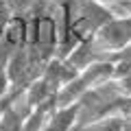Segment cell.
I'll list each match as a JSON object with an SVG mask.
<instances>
[{
  "label": "cell",
  "mask_w": 131,
  "mask_h": 131,
  "mask_svg": "<svg viewBox=\"0 0 131 131\" xmlns=\"http://www.w3.org/2000/svg\"><path fill=\"white\" fill-rule=\"evenodd\" d=\"M129 44H131V15L122 13H114L92 35V46L101 59L112 57L114 52L127 48Z\"/></svg>",
  "instance_id": "obj_1"
},
{
  "label": "cell",
  "mask_w": 131,
  "mask_h": 131,
  "mask_svg": "<svg viewBox=\"0 0 131 131\" xmlns=\"http://www.w3.org/2000/svg\"><path fill=\"white\" fill-rule=\"evenodd\" d=\"M77 112H79L77 103L68 107H55L42 131H72V127L77 125Z\"/></svg>",
  "instance_id": "obj_2"
},
{
  "label": "cell",
  "mask_w": 131,
  "mask_h": 131,
  "mask_svg": "<svg viewBox=\"0 0 131 131\" xmlns=\"http://www.w3.org/2000/svg\"><path fill=\"white\" fill-rule=\"evenodd\" d=\"M22 129H24V116L13 105H5L0 109V131H22Z\"/></svg>",
  "instance_id": "obj_3"
},
{
  "label": "cell",
  "mask_w": 131,
  "mask_h": 131,
  "mask_svg": "<svg viewBox=\"0 0 131 131\" xmlns=\"http://www.w3.org/2000/svg\"><path fill=\"white\" fill-rule=\"evenodd\" d=\"M37 2L39 0H5V7H7V11H9L11 15L24 18V15H28L33 9H35Z\"/></svg>",
  "instance_id": "obj_4"
},
{
  "label": "cell",
  "mask_w": 131,
  "mask_h": 131,
  "mask_svg": "<svg viewBox=\"0 0 131 131\" xmlns=\"http://www.w3.org/2000/svg\"><path fill=\"white\" fill-rule=\"evenodd\" d=\"M109 9L114 13H122V15H131V0H118L116 5H112Z\"/></svg>",
  "instance_id": "obj_5"
},
{
  "label": "cell",
  "mask_w": 131,
  "mask_h": 131,
  "mask_svg": "<svg viewBox=\"0 0 131 131\" xmlns=\"http://www.w3.org/2000/svg\"><path fill=\"white\" fill-rule=\"evenodd\" d=\"M9 18H11V13L7 11L5 2H0V37H2V33H5V26H7V22H9Z\"/></svg>",
  "instance_id": "obj_6"
},
{
  "label": "cell",
  "mask_w": 131,
  "mask_h": 131,
  "mask_svg": "<svg viewBox=\"0 0 131 131\" xmlns=\"http://www.w3.org/2000/svg\"><path fill=\"white\" fill-rule=\"evenodd\" d=\"M122 131H131V116H122Z\"/></svg>",
  "instance_id": "obj_7"
},
{
  "label": "cell",
  "mask_w": 131,
  "mask_h": 131,
  "mask_svg": "<svg viewBox=\"0 0 131 131\" xmlns=\"http://www.w3.org/2000/svg\"><path fill=\"white\" fill-rule=\"evenodd\" d=\"M96 2H101V5H107V7H112V5H116L118 0H96Z\"/></svg>",
  "instance_id": "obj_8"
},
{
  "label": "cell",
  "mask_w": 131,
  "mask_h": 131,
  "mask_svg": "<svg viewBox=\"0 0 131 131\" xmlns=\"http://www.w3.org/2000/svg\"><path fill=\"white\" fill-rule=\"evenodd\" d=\"M0 2H5V0H0Z\"/></svg>",
  "instance_id": "obj_9"
}]
</instances>
